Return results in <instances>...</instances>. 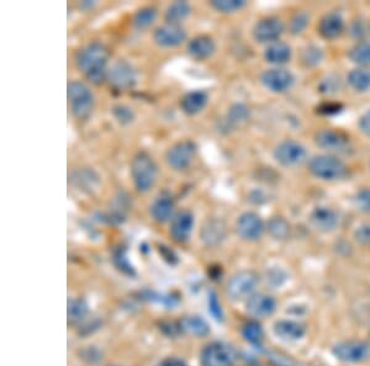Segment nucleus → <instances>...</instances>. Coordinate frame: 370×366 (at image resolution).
I'll list each match as a JSON object with an SVG mask.
<instances>
[{
  "instance_id": "ddd939ff",
  "label": "nucleus",
  "mask_w": 370,
  "mask_h": 366,
  "mask_svg": "<svg viewBox=\"0 0 370 366\" xmlns=\"http://www.w3.org/2000/svg\"><path fill=\"white\" fill-rule=\"evenodd\" d=\"M193 229H194L193 212L190 210H181L176 212V215L171 219L169 234L176 242H186L191 236Z\"/></svg>"
},
{
  "instance_id": "9d476101",
  "label": "nucleus",
  "mask_w": 370,
  "mask_h": 366,
  "mask_svg": "<svg viewBox=\"0 0 370 366\" xmlns=\"http://www.w3.org/2000/svg\"><path fill=\"white\" fill-rule=\"evenodd\" d=\"M236 232L243 241H257L264 232L263 220L255 212H245L237 219Z\"/></svg>"
},
{
  "instance_id": "72a5a7b5",
  "label": "nucleus",
  "mask_w": 370,
  "mask_h": 366,
  "mask_svg": "<svg viewBox=\"0 0 370 366\" xmlns=\"http://www.w3.org/2000/svg\"><path fill=\"white\" fill-rule=\"evenodd\" d=\"M268 231L274 239H287L290 232V226L282 217H272L268 222Z\"/></svg>"
},
{
  "instance_id": "e433bc0d",
  "label": "nucleus",
  "mask_w": 370,
  "mask_h": 366,
  "mask_svg": "<svg viewBox=\"0 0 370 366\" xmlns=\"http://www.w3.org/2000/svg\"><path fill=\"white\" fill-rule=\"evenodd\" d=\"M309 23V15L305 11H297L289 21V31L297 35L305 30Z\"/></svg>"
},
{
  "instance_id": "473e14b6",
  "label": "nucleus",
  "mask_w": 370,
  "mask_h": 366,
  "mask_svg": "<svg viewBox=\"0 0 370 366\" xmlns=\"http://www.w3.org/2000/svg\"><path fill=\"white\" fill-rule=\"evenodd\" d=\"M349 58L352 62L361 66L370 64V42H359L349 51Z\"/></svg>"
},
{
  "instance_id": "9b49d317",
  "label": "nucleus",
  "mask_w": 370,
  "mask_h": 366,
  "mask_svg": "<svg viewBox=\"0 0 370 366\" xmlns=\"http://www.w3.org/2000/svg\"><path fill=\"white\" fill-rule=\"evenodd\" d=\"M282 31H284V25L282 20L274 16H268V18L260 19L258 23H255L253 36L255 41L260 43H268V42L273 43L282 36Z\"/></svg>"
},
{
  "instance_id": "c85d7f7f",
  "label": "nucleus",
  "mask_w": 370,
  "mask_h": 366,
  "mask_svg": "<svg viewBox=\"0 0 370 366\" xmlns=\"http://www.w3.org/2000/svg\"><path fill=\"white\" fill-rule=\"evenodd\" d=\"M88 315V305L84 298H75L68 300L67 316L70 323H79Z\"/></svg>"
},
{
  "instance_id": "4468645a",
  "label": "nucleus",
  "mask_w": 370,
  "mask_h": 366,
  "mask_svg": "<svg viewBox=\"0 0 370 366\" xmlns=\"http://www.w3.org/2000/svg\"><path fill=\"white\" fill-rule=\"evenodd\" d=\"M107 78L117 89H129L136 83L134 67L125 60L117 61L107 72Z\"/></svg>"
},
{
  "instance_id": "c03bdc74",
  "label": "nucleus",
  "mask_w": 370,
  "mask_h": 366,
  "mask_svg": "<svg viewBox=\"0 0 370 366\" xmlns=\"http://www.w3.org/2000/svg\"><path fill=\"white\" fill-rule=\"evenodd\" d=\"M97 4V3H95V1H90V0H85V1H82V3H80V8H82V9H84V10H89V9H92V6H94V5Z\"/></svg>"
},
{
  "instance_id": "aec40b11",
  "label": "nucleus",
  "mask_w": 370,
  "mask_h": 366,
  "mask_svg": "<svg viewBox=\"0 0 370 366\" xmlns=\"http://www.w3.org/2000/svg\"><path fill=\"white\" fill-rule=\"evenodd\" d=\"M273 330L278 338L287 342H295L305 335L306 327L301 322L282 320L274 323Z\"/></svg>"
},
{
  "instance_id": "a878e982",
  "label": "nucleus",
  "mask_w": 370,
  "mask_h": 366,
  "mask_svg": "<svg viewBox=\"0 0 370 366\" xmlns=\"http://www.w3.org/2000/svg\"><path fill=\"white\" fill-rule=\"evenodd\" d=\"M264 57L269 63H287V61L290 60V57H292V50L285 42H273L265 48Z\"/></svg>"
},
{
  "instance_id": "ea45409f",
  "label": "nucleus",
  "mask_w": 370,
  "mask_h": 366,
  "mask_svg": "<svg viewBox=\"0 0 370 366\" xmlns=\"http://www.w3.org/2000/svg\"><path fill=\"white\" fill-rule=\"evenodd\" d=\"M321 58H322V52L319 47H307L302 52V62L307 66H314V64L319 63Z\"/></svg>"
},
{
  "instance_id": "b1692460",
  "label": "nucleus",
  "mask_w": 370,
  "mask_h": 366,
  "mask_svg": "<svg viewBox=\"0 0 370 366\" xmlns=\"http://www.w3.org/2000/svg\"><path fill=\"white\" fill-rule=\"evenodd\" d=\"M208 96L204 90H193L186 93L181 100V108L183 113L186 115L199 114L204 110V108L208 104Z\"/></svg>"
},
{
  "instance_id": "79ce46f5",
  "label": "nucleus",
  "mask_w": 370,
  "mask_h": 366,
  "mask_svg": "<svg viewBox=\"0 0 370 366\" xmlns=\"http://www.w3.org/2000/svg\"><path fill=\"white\" fill-rule=\"evenodd\" d=\"M158 366H188V364L181 357H168L163 359Z\"/></svg>"
},
{
  "instance_id": "bb28decb",
  "label": "nucleus",
  "mask_w": 370,
  "mask_h": 366,
  "mask_svg": "<svg viewBox=\"0 0 370 366\" xmlns=\"http://www.w3.org/2000/svg\"><path fill=\"white\" fill-rule=\"evenodd\" d=\"M191 13V6L184 0H176L168 5L166 10V20L168 23L181 25V21L189 16Z\"/></svg>"
},
{
  "instance_id": "c9c22d12",
  "label": "nucleus",
  "mask_w": 370,
  "mask_h": 366,
  "mask_svg": "<svg viewBox=\"0 0 370 366\" xmlns=\"http://www.w3.org/2000/svg\"><path fill=\"white\" fill-rule=\"evenodd\" d=\"M210 5L220 13H235L245 5V0H213Z\"/></svg>"
},
{
  "instance_id": "a211bd4d",
  "label": "nucleus",
  "mask_w": 370,
  "mask_h": 366,
  "mask_svg": "<svg viewBox=\"0 0 370 366\" xmlns=\"http://www.w3.org/2000/svg\"><path fill=\"white\" fill-rule=\"evenodd\" d=\"M226 224L220 219H208L201 227V239L208 247H216L226 239Z\"/></svg>"
},
{
  "instance_id": "393cba45",
  "label": "nucleus",
  "mask_w": 370,
  "mask_h": 366,
  "mask_svg": "<svg viewBox=\"0 0 370 366\" xmlns=\"http://www.w3.org/2000/svg\"><path fill=\"white\" fill-rule=\"evenodd\" d=\"M344 23L338 13H329L319 20V32L324 38H336L342 33Z\"/></svg>"
},
{
  "instance_id": "a19ab883",
  "label": "nucleus",
  "mask_w": 370,
  "mask_h": 366,
  "mask_svg": "<svg viewBox=\"0 0 370 366\" xmlns=\"http://www.w3.org/2000/svg\"><path fill=\"white\" fill-rule=\"evenodd\" d=\"M208 311L213 315V318L222 320L221 306L218 303L216 295L213 293H210V295H208Z\"/></svg>"
},
{
  "instance_id": "f3484780",
  "label": "nucleus",
  "mask_w": 370,
  "mask_h": 366,
  "mask_svg": "<svg viewBox=\"0 0 370 366\" xmlns=\"http://www.w3.org/2000/svg\"><path fill=\"white\" fill-rule=\"evenodd\" d=\"M314 141L319 148L326 151L347 152L349 148V138L336 130H321L316 133Z\"/></svg>"
},
{
  "instance_id": "37998d69",
  "label": "nucleus",
  "mask_w": 370,
  "mask_h": 366,
  "mask_svg": "<svg viewBox=\"0 0 370 366\" xmlns=\"http://www.w3.org/2000/svg\"><path fill=\"white\" fill-rule=\"evenodd\" d=\"M359 127H361V132L366 133V136L370 137V110L366 111V114L361 116L359 120Z\"/></svg>"
},
{
  "instance_id": "f03ea898",
  "label": "nucleus",
  "mask_w": 370,
  "mask_h": 366,
  "mask_svg": "<svg viewBox=\"0 0 370 366\" xmlns=\"http://www.w3.org/2000/svg\"><path fill=\"white\" fill-rule=\"evenodd\" d=\"M131 177L137 192H149L157 182V163L146 152H139L131 163Z\"/></svg>"
},
{
  "instance_id": "58836bf2",
  "label": "nucleus",
  "mask_w": 370,
  "mask_h": 366,
  "mask_svg": "<svg viewBox=\"0 0 370 366\" xmlns=\"http://www.w3.org/2000/svg\"><path fill=\"white\" fill-rule=\"evenodd\" d=\"M354 202L359 210L370 214V189H361L356 192Z\"/></svg>"
},
{
  "instance_id": "4c0bfd02",
  "label": "nucleus",
  "mask_w": 370,
  "mask_h": 366,
  "mask_svg": "<svg viewBox=\"0 0 370 366\" xmlns=\"http://www.w3.org/2000/svg\"><path fill=\"white\" fill-rule=\"evenodd\" d=\"M112 115L121 125H127L132 122L134 119V111L131 108L126 105H116L112 109Z\"/></svg>"
},
{
  "instance_id": "f8f14e48",
  "label": "nucleus",
  "mask_w": 370,
  "mask_h": 366,
  "mask_svg": "<svg viewBox=\"0 0 370 366\" xmlns=\"http://www.w3.org/2000/svg\"><path fill=\"white\" fill-rule=\"evenodd\" d=\"M260 82L270 92L284 93L294 84V75L287 69H268L260 75Z\"/></svg>"
},
{
  "instance_id": "6ab92c4d",
  "label": "nucleus",
  "mask_w": 370,
  "mask_h": 366,
  "mask_svg": "<svg viewBox=\"0 0 370 366\" xmlns=\"http://www.w3.org/2000/svg\"><path fill=\"white\" fill-rule=\"evenodd\" d=\"M149 214L152 216L153 220L158 224H166L168 221H171L176 214H174V202L171 195H168L166 192L159 194L151 204Z\"/></svg>"
},
{
  "instance_id": "20e7f679",
  "label": "nucleus",
  "mask_w": 370,
  "mask_h": 366,
  "mask_svg": "<svg viewBox=\"0 0 370 366\" xmlns=\"http://www.w3.org/2000/svg\"><path fill=\"white\" fill-rule=\"evenodd\" d=\"M259 276L253 271H238L227 281L226 295L232 301L247 300L255 293Z\"/></svg>"
},
{
  "instance_id": "6e6552de",
  "label": "nucleus",
  "mask_w": 370,
  "mask_h": 366,
  "mask_svg": "<svg viewBox=\"0 0 370 366\" xmlns=\"http://www.w3.org/2000/svg\"><path fill=\"white\" fill-rule=\"evenodd\" d=\"M196 155V145L190 140H183L174 143L173 146L166 152V164L171 169L184 170L194 160Z\"/></svg>"
},
{
  "instance_id": "423d86ee",
  "label": "nucleus",
  "mask_w": 370,
  "mask_h": 366,
  "mask_svg": "<svg viewBox=\"0 0 370 366\" xmlns=\"http://www.w3.org/2000/svg\"><path fill=\"white\" fill-rule=\"evenodd\" d=\"M333 355L344 362H361L370 359V343L361 339H349L336 344Z\"/></svg>"
},
{
  "instance_id": "0eeeda50",
  "label": "nucleus",
  "mask_w": 370,
  "mask_h": 366,
  "mask_svg": "<svg viewBox=\"0 0 370 366\" xmlns=\"http://www.w3.org/2000/svg\"><path fill=\"white\" fill-rule=\"evenodd\" d=\"M235 359L233 349L221 342L206 344L200 354L201 366H232Z\"/></svg>"
},
{
  "instance_id": "2eb2a0df",
  "label": "nucleus",
  "mask_w": 370,
  "mask_h": 366,
  "mask_svg": "<svg viewBox=\"0 0 370 366\" xmlns=\"http://www.w3.org/2000/svg\"><path fill=\"white\" fill-rule=\"evenodd\" d=\"M186 32L181 25L164 23L153 32V41L159 47H176L185 41Z\"/></svg>"
},
{
  "instance_id": "f704fd0d",
  "label": "nucleus",
  "mask_w": 370,
  "mask_h": 366,
  "mask_svg": "<svg viewBox=\"0 0 370 366\" xmlns=\"http://www.w3.org/2000/svg\"><path fill=\"white\" fill-rule=\"evenodd\" d=\"M112 261H114L116 268H117L121 273L129 275V276H134V275L136 274V273H134V266L130 263L129 258H127V254H126V251L124 248H120V249H117V251L114 253Z\"/></svg>"
},
{
  "instance_id": "412c9836",
  "label": "nucleus",
  "mask_w": 370,
  "mask_h": 366,
  "mask_svg": "<svg viewBox=\"0 0 370 366\" xmlns=\"http://www.w3.org/2000/svg\"><path fill=\"white\" fill-rule=\"evenodd\" d=\"M186 50H188V53L196 60H206L215 53L216 43L213 41V37L208 36V35H199V36L193 37L188 42Z\"/></svg>"
},
{
  "instance_id": "f257e3e1",
  "label": "nucleus",
  "mask_w": 370,
  "mask_h": 366,
  "mask_svg": "<svg viewBox=\"0 0 370 366\" xmlns=\"http://www.w3.org/2000/svg\"><path fill=\"white\" fill-rule=\"evenodd\" d=\"M109 51L100 41H90L84 45L75 56L77 68L92 84H102L107 78Z\"/></svg>"
},
{
  "instance_id": "4be33fe9",
  "label": "nucleus",
  "mask_w": 370,
  "mask_h": 366,
  "mask_svg": "<svg viewBox=\"0 0 370 366\" xmlns=\"http://www.w3.org/2000/svg\"><path fill=\"white\" fill-rule=\"evenodd\" d=\"M178 325L181 333L193 335L196 338H204L210 333L208 322L199 315H185L179 320Z\"/></svg>"
},
{
  "instance_id": "5701e85b",
  "label": "nucleus",
  "mask_w": 370,
  "mask_h": 366,
  "mask_svg": "<svg viewBox=\"0 0 370 366\" xmlns=\"http://www.w3.org/2000/svg\"><path fill=\"white\" fill-rule=\"evenodd\" d=\"M310 221L314 229L321 232H331L337 227L338 216L329 207H316L311 212Z\"/></svg>"
},
{
  "instance_id": "7c9ffc66",
  "label": "nucleus",
  "mask_w": 370,
  "mask_h": 366,
  "mask_svg": "<svg viewBox=\"0 0 370 366\" xmlns=\"http://www.w3.org/2000/svg\"><path fill=\"white\" fill-rule=\"evenodd\" d=\"M348 83L358 92H366L370 89V70L358 68L348 74Z\"/></svg>"
},
{
  "instance_id": "c756f323",
  "label": "nucleus",
  "mask_w": 370,
  "mask_h": 366,
  "mask_svg": "<svg viewBox=\"0 0 370 366\" xmlns=\"http://www.w3.org/2000/svg\"><path fill=\"white\" fill-rule=\"evenodd\" d=\"M250 119V109L245 104H235L230 108L226 115L227 126L238 127Z\"/></svg>"
},
{
  "instance_id": "39448f33",
  "label": "nucleus",
  "mask_w": 370,
  "mask_h": 366,
  "mask_svg": "<svg viewBox=\"0 0 370 366\" xmlns=\"http://www.w3.org/2000/svg\"><path fill=\"white\" fill-rule=\"evenodd\" d=\"M309 170L316 178L324 180H336L342 178L347 173V167L342 160L331 155L316 156L309 163Z\"/></svg>"
},
{
  "instance_id": "dca6fc26",
  "label": "nucleus",
  "mask_w": 370,
  "mask_h": 366,
  "mask_svg": "<svg viewBox=\"0 0 370 366\" xmlns=\"http://www.w3.org/2000/svg\"><path fill=\"white\" fill-rule=\"evenodd\" d=\"M277 308V303L273 296L268 293H253L250 298L245 300V310L250 316L257 318H267L272 316Z\"/></svg>"
},
{
  "instance_id": "cd10ccee",
  "label": "nucleus",
  "mask_w": 370,
  "mask_h": 366,
  "mask_svg": "<svg viewBox=\"0 0 370 366\" xmlns=\"http://www.w3.org/2000/svg\"><path fill=\"white\" fill-rule=\"evenodd\" d=\"M157 15L158 10L156 6H153V5L142 6L141 9L134 13V18H132V25L137 30H144V28H149L156 21Z\"/></svg>"
},
{
  "instance_id": "1a4fd4ad",
  "label": "nucleus",
  "mask_w": 370,
  "mask_h": 366,
  "mask_svg": "<svg viewBox=\"0 0 370 366\" xmlns=\"http://www.w3.org/2000/svg\"><path fill=\"white\" fill-rule=\"evenodd\" d=\"M305 147L292 140L282 141L274 150V158L279 164L284 165V167H294V165L300 164L301 162L305 160Z\"/></svg>"
},
{
  "instance_id": "7ed1b4c3",
  "label": "nucleus",
  "mask_w": 370,
  "mask_h": 366,
  "mask_svg": "<svg viewBox=\"0 0 370 366\" xmlns=\"http://www.w3.org/2000/svg\"><path fill=\"white\" fill-rule=\"evenodd\" d=\"M67 98L72 114L78 120L88 119L95 103L90 88L80 80H72L67 85Z\"/></svg>"
},
{
  "instance_id": "2f4dec72",
  "label": "nucleus",
  "mask_w": 370,
  "mask_h": 366,
  "mask_svg": "<svg viewBox=\"0 0 370 366\" xmlns=\"http://www.w3.org/2000/svg\"><path fill=\"white\" fill-rule=\"evenodd\" d=\"M240 333L243 335V338L250 344L260 343L264 335L263 328L257 320H250L242 325Z\"/></svg>"
}]
</instances>
